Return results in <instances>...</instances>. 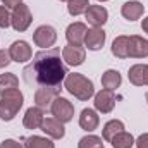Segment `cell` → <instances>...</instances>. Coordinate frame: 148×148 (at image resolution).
Returning a JSON list of instances; mask_svg holds the SVG:
<instances>
[{"label":"cell","instance_id":"cell-36","mask_svg":"<svg viewBox=\"0 0 148 148\" xmlns=\"http://www.w3.org/2000/svg\"><path fill=\"white\" fill-rule=\"evenodd\" d=\"M60 2H69V0H60Z\"/></svg>","mask_w":148,"mask_h":148},{"label":"cell","instance_id":"cell-1","mask_svg":"<svg viewBox=\"0 0 148 148\" xmlns=\"http://www.w3.org/2000/svg\"><path fill=\"white\" fill-rule=\"evenodd\" d=\"M60 59L59 48H47L38 52L31 64L24 67L23 76L28 84H36L38 88H50L60 93V86L67 76V67Z\"/></svg>","mask_w":148,"mask_h":148},{"label":"cell","instance_id":"cell-10","mask_svg":"<svg viewBox=\"0 0 148 148\" xmlns=\"http://www.w3.org/2000/svg\"><path fill=\"white\" fill-rule=\"evenodd\" d=\"M62 59L66 60V64L67 66H81L83 62H84V59H86V50L83 48V47H74V45H67V47H64V50H62Z\"/></svg>","mask_w":148,"mask_h":148},{"label":"cell","instance_id":"cell-13","mask_svg":"<svg viewBox=\"0 0 148 148\" xmlns=\"http://www.w3.org/2000/svg\"><path fill=\"white\" fill-rule=\"evenodd\" d=\"M86 24L83 23H73L67 26L66 29V38L69 41V45H74V47H81L84 43V36H86Z\"/></svg>","mask_w":148,"mask_h":148},{"label":"cell","instance_id":"cell-24","mask_svg":"<svg viewBox=\"0 0 148 148\" xmlns=\"http://www.w3.org/2000/svg\"><path fill=\"white\" fill-rule=\"evenodd\" d=\"M24 148H55V145L43 136H28L24 138Z\"/></svg>","mask_w":148,"mask_h":148},{"label":"cell","instance_id":"cell-28","mask_svg":"<svg viewBox=\"0 0 148 148\" xmlns=\"http://www.w3.org/2000/svg\"><path fill=\"white\" fill-rule=\"evenodd\" d=\"M10 26V14L7 7L0 5V28H9Z\"/></svg>","mask_w":148,"mask_h":148},{"label":"cell","instance_id":"cell-8","mask_svg":"<svg viewBox=\"0 0 148 148\" xmlns=\"http://www.w3.org/2000/svg\"><path fill=\"white\" fill-rule=\"evenodd\" d=\"M84 16H86L88 23H90L93 28H102V26L107 23V19H109V12H107V9L102 7V5H90V7L86 9Z\"/></svg>","mask_w":148,"mask_h":148},{"label":"cell","instance_id":"cell-14","mask_svg":"<svg viewBox=\"0 0 148 148\" xmlns=\"http://www.w3.org/2000/svg\"><path fill=\"white\" fill-rule=\"evenodd\" d=\"M105 31L102 28H91L86 31V36H84V45L88 50H100L103 45H105Z\"/></svg>","mask_w":148,"mask_h":148},{"label":"cell","instance_id":"cell-11","mask_svg":"<svg viewBox=\"0 0 148 148\" xmlns=\"http://www.w3.org/2000/svg\"><path fill=\"white\" fill-rule=\"evenodd\" d=\"M115 107V97H114V91L110 90H102L95 95V109L102 114H109L114 110Z\"/></svg>","mask_w":148,"mask_h":148},{"label":"cell","instance_id":"cell-17","mask_svg":"<svg viewBox=\"0 0 148 148\" xmlns=\"http://www.w3.org/2000/svg\"><path fill=\"white\" fill-rule=\"evenodd\" d=\"M143 10H145V7H143V3L138 2V0L126 2V3H122V7H121V14H122V17L127 19V21H136V19H140V17L143 16Z\"/></svg>","mask_w":148,"mask_h":148},{"label":"cell","instance_id":"cell-29","mask_svg":"<svg viewBox=\"0 0 148 148\" xmlns=\"http://www.w3.org/2000/svg\"><path fill=\"white\" fill-rule=\"evenodd\" d=\"M10 62H12V59L9 55V50H0V69L7 67Z\"/></svg>","mask_w":148,"mask_h":148},{"label":"cell","instance_id":"cell-22","mask_svg":"<svg viewBox=\"0 0 148 148\" xmlns=\"http://www.w3.org/2000/svg\"><path fill=\"white\" fill-rule=\"evenodd\" d=\"M110 143H112L114 148H133V145H134V138H133L131 133L122 131V133H119V134H115V136L112 138Z\"/></svg>","mask_w":148,"mask_h":148},{"label":"cell","instance_id":"cell-7","mask_svg":"<svg viewBox=\"0 0 148 148\" xmlns=\"http://www.w3.org/2000/svg\"><path fill=\"white\" fill-rule=\"evenodd\" d=\"M9 55H10V59H12L14 62H17V64H23V62H28V60H31V57H33V52H31V47H29L26 41H23V40H17V41H14V43L9 47Z\"/></svg>","mask_w":148,"mask_h":148},{"label":"cell","instance_id":"cell-19","mask_svg":"<svg viewBox=\"0 0 148 148\" xmlns=\"http://www.w3.org/2000/svg\"><path fill=\"white\" fill-rule=\"evenodd\" d=\"M122 83V77H121V73L115 71V69H109L105 71L103 76H102V84L105 90H110V91H115Z\"/></svg>","mask_w":148,"mask_h":148},{"label":"cell","instance_id":"cell-26","mask_svg":"<svg viewBox=\"0 0 148 148\" xmlns=\"http://www.w3.org/2000/svg\"><path fill=\"white\" fill-rule=\"evenodd\" d=\"M88 7H90L88 0H69L67 2V12L74 17L79 16V14H84Z\"/></svg>","mask_w":148,"mask_h":148},{"label":"cell","instance_id":"cell-38","mask_svg":"<svg viewBox=\"0 0 148 148\" xmlns=\"http://www.w3.org/2000/svg\"><path fill=\"white\" fill-rule=\"evenodd\" d=\"M100 148H103V147H100Z\"/></svg>","mask_w":148,"mask_h":148},{"label":"cell","instance_id":"cell-31","mask_svg":"<svg viewBox=\"0 0 148 148\" xmlns=\"http://www.w3.org/2000/svg\"><path fill=\"white\" fill-rule=\"evenodd\" d=\"M134 145H136V148H148V133L141 134V136L134 141Z\"/></svg>","mask_w":148,"mask_h":148},{"label":"cell","instance_id":"cell-35","mask_svg":"<svg viewBox=\"0 0 148 148\" xmlns=\"http://www.w3.org/2000/svg\"><path fill=\"white\" fill-rule=\"evenodd\" d=\"M98 2H107V0H98Z\"/></svg>","mask_w":148,"mask_h":148},{"label":"cell","instance_id":"cell-16","mask_svg":"<svg viewBox=\"0 0 148 148\" xmlns=\"http://www.w3.org/2000/svg\"><path fill=\"white\" fill-rule=\"evenodd\" d=\"M55 97H59V91L50 90V88H36L35 91V103L40 109H50L52 102L55 100Z\"/></svg>","mask_w":148,"mask_h":148},{"label":"cell","instance_id":"cell-3","mask_svg":"<svg viewBox=\"0 0 148 148\" xmlns=\"http://www.w3.org/2000/svg\"><path fill=\"white\" fill-rule=\"evenodd\" d=\"M0 97H2L0 98V119L2 121H12L24 103L23 93L19 91V88H14L9 91H3Z\"/></svg>","mask_w":148,"mask_h":148},{"label":"cell","instance_id":"cell-2","mask_svg":"<svg viewBox=\"0 0 148 148\" xmlns=\"http://www.w3.org/2000/svg\"><path fill=\"white\" fill-rule=\"evenodd\" d=\"M64 88L74 95L77 100H81V102H86V100H90L93 95H95V86H93V83L88 79V77H84L83 74H77V73H73V74H67L66 76V79H64Z\"/></svg>","mask_w":148,"mask_h":148},{"label":"cell","instance_id":"cell-12","mask_svg":"<svg viewBox=\"0 0 148 148\" xmlns=\"http://www.w3.org/2000/svg\"><path fill=\"white\" fill-rule=\"evenodd\" d=\"M148 55V40L143 36L133 35L129 36V50H127V57L133 59H145Z\"/></svg>","mask_w":148,"mask_h":148},{"label":"cell","instance_id":"cell-20","mask_svg":"<svg viewBox=\"0 0 148 148\" xmlns=\"http://www.w3.org/2000/svg\"><path fill=\"white\" fill-rule=\"evenodd\" d=\"M129 50V36H117L112 41V53L117 59H126Z\"/></svg>","mask_w":148,"mask_h":148},{"label":"cell","instance_id":"cell-21","mask_svg":"<svg viewBox=\"0 0 148 148\" xmlns=\"http://www.w3.org/2000/svg\"><path fill=\"white\" fill-rule=\"evenodd\" d=\"M124 131V122L119 121V119H114V121H109L105 126H103V131H102V136L105 141H110L112 138L119 133Z\"/></svg>","mask_w":148,"mask_h":148},{"label":"cell","instance_id":"cell-15","mask_svg":"<svg viewBox=\"0 0 148 148\" xmlns=\"http://www.w3.org/2000/svg\"><path fill=\"white\" fill-rule=\"evenodd\" d=\"M43 119H45L43 109H40V107H29L26 110V114H24L23 124H24L26 129H40L41 124H43Z\"/></svg>","mask_w":148,"mask_h":148},{"label":"cell","instance_id":"cell-6","mask_svg":"<svg viewBox=\"0 0 148 148\" xmlns=\"http://www.w3.org/2000/svg\"><path fill=\"white\" fill-rule=\"evenodd\" d=\"M33 41L41 48H52L57 41V31L52 26L43 24V26L36 28V31L33 33Z\"/></svg>","mask_w":148,"mask_h":148},{"label":"cell","instance_id":"cell-32","mask_svg":"<svg viewBox=\"0 0 148 148\" xmlns=\"http://www.w3.org/2000/svg\"><path fill=\"white\" fill-rule=\"evenodd\" d=\"M2 3H3V7H7V9H16L19 3H23V0H2Z\"/></svg>","mask_w":148,"mask_h":148},{"label":"cell","instance_id":"cell-9","mask_svg":"<svg viewBox=\"0 0 148 148\" xmlns=\"http://www.w3.org/2000/svg\"><path fill=\"white\" fill-rule=\"evenodd\" d=\"M40 129H41L47 136H50V138H53V140H62V138L66 136L64 124H62L60 121H57L55 117H45Z\"/></svg>","mask_w":148,"mask_h":148},{"label":"cell","instance_id":"cell-18","mask_svg":"<svg viewBox=\"0 0 148 148\" xmlns=\"http://www.w3.org/2000/svg\"><path fill=\"white\" fill-rule=\"evenodd\" d=\"M98 124H100V117H98V114L93 109H84V110L81 112V115H79V126H81V129L91 133V131H95L98 127Z\"/></svg>","mask_w":148,"mask_h":148},{"label":"cell","instance_id":"cell-30","mask_svg":"<svg viewBox=\"0 0 148 148\" xmlns=\"http://www.w3.org/2000/svg\"><path fill=\"white\" fill-rule=\"evenodd\" d=\"M0 148H23V145L16 140H5L0 143Z\"/></svg>","mask_w":148,"mask_h":148},{"label":"cell","instance_id":"cell-33","mask_svg":"<svg viewBox=\"0 0 148 148\" xmlns=\"http://www.w3.org/2000/svg\"><path fill=\"white\" fill-rule=\"evenodd\" d=\"M141 29H143V31L148 35V16L143 19V23H141Z\"/></svg>","mask_w":148,"mask_h":148},{"label":"cell","instance_id":"cell-37","mask_svg":"<svg viewBox=\"0 0 148 148\" xmlns=\"http://www.w3.org/2000/svg\"><path fill=\"white\" fill-rule=\"evenodd\" d=\"M147 102H148V93H147Z\"/></svg>","mask_w":148,"mask_h":148},{"label":"cell","instance_id":"cell-34","mask_svg":"<svg viewBox=\"0 0 148 148\" xmlns=\"http://www.w3.org/2000/svg\"><path fill=\"white\" fill-rule=\"evenodd\" d=\"M145 84L148 86V66H145Z\"/></svg>","mask_w":148,"mask_h":148},{"label":"cell","instance_id":"cell-25","mask_svg":"<svg viewBox=\"0 0 148 148\" xmlns=\"http://www.w3.org/2000/svg\"><path fill=\"white\" fill-rule=\"evenodd\" d=\"M19 86V79L17 76L12 73H7V74H0V95L3 91H9V90H14Z\"/></svg>","mask_w":148,"mask_h":148},{"label":"cell","instance_id":"cell-23","mask_svg":"<svg viewBox=\"0 0 148 148\" xmlns=\"http://www.w3.org/2000/svg\"><path fill=\"white\" fill-rule=\"evenodd\" d=\"M145 66L147 64H136L129 69V81L134 86H145Z\"/></svg>","mask_w":148,"mask_h":148},{"label":"cell","instance_id":"cell-27","mask_svg":"<svg viewBox=\"0 0 148 148\" xmlns=\"http://www.w3.org/2000/svg\"><path fill=\"white\" fill-rule=\"evenodd\" d=\"M100 147H103L102 138L100 136H93V134L81 138L79 143H77V148H100Z\"/></svg>","mask_w":148,"mask_h":148},{"label":"cell","instance_id":"cell-4","mask_svg":"<svg viewBox=\"0 0 148 148\" xmlns=\"http://www.w3.org/2000/svg\"><path fill=\"white\" fill-rule=\"evenodd\" d=\"M31 21H33V16H31V10H29L28 5L19 3L16 9H12V14H10V26H12L16 31H19V33L26 31V29L29 28Z\"/></svg>","mask_w":148,"mask_h":148},{"label":"cell","instance_id":"cell-5","mask_svg":"<svg viewBox=\"0 0 148 148\" xmlns=\"http://www.w3.org/2000/svg\"><path fill=\"white\" fill-rule=\"evenodd\" d=\"M50 110H52V115H55V119L60 121L62 124L73 121V117H74L73 103L67 98H64V97H55V100L52 102Z\"/></svg>","mask_w":148,"mask_h":148}]
</instances>
